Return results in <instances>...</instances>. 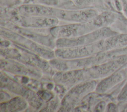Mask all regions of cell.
I'll list each match as a JSON object with an SVG mask.
<instances>
[{
    "label": "cell",
    "instance_id": "cell-2",
    "mask_svg": "<svg viewBox=\"0 0 127 112\" xmlns=\"http://www.w3.org/2000/svg\"><path fill=\"white\" fill-rule=\"evenodd\" d=\"M127 47L100 52L95 55L74 59H61L57 58L49 61L50 64L56 71L64 72L91 67L111 60L125 54Z\"/></svg>",
    "mask_w": 127,
    "mask_h": 112
},
{
    "label": "cell",
    "instance_id": "cell-16",
    "mask_svg": "<svg viewBox=\"0 0 127 112\" xmlns=\"http://www.w3.org/2000/svg\"><path fill=\"white\" fill-rule=\"evenodd\" d=\"M59 101L60 100L59 98L57 97H54L48 102L47 105L45 107V108H43V109L41 110H43V111H45V110H46V111H55L59 106V105H60Z\"/></svg>",
    "mask_w": 127,
    "mask_h": 112
},
{
    "label": "cell",
    "instance_id": "cell-4",
    "mask_svg": "<svg viewBox=\"0 0 127 112\" xmlns=\"http://www.w3.org/2000/svg\"><path fill=\"white\" fill-rule=\"evenodd\" d=\"M0 34L3 37L36 53L45 59L50 60L56 58L54 49L36 42L13 31L1 26Z\"/></svg>",
    "mask_w": 127,
    "mask_h": 112
},
{
    "label": "cell",
    "instance_id": "cell-19",
    "mask_svg": "<svg viewBox=\"0 0 127 112\" xmlns=\"http://www.w3.org/2000/svg\"><path fill=\"white\" fill-rule=\"evenodd\" d=\"M116 109V105H114L113 103H110L109 104L107 107V111H110V112H113V111H115V110Z\"/></svg>",
    "mask_w": 127,
    "mask_h": 112
},
{
    "label": "cell",
    "instance_id": "cell-17",
    "mask_svg": "<svg viewBox=\"0 0 127 112\" xmlns=\"http://www.w3.org/2000/svg\"><path fill=\"white\" fill-rule=\"evenodd\" d=\"M106 103L104 101H101L96 105L94 109V112H102L105 110Z\"/></svg>",
    "mask_w": 127,
    "mask_h": 112
},
{
    "label": "cell",
    "instance_id": "cell-8",
    "mask_svg": "<svg viewBox=\"0 0 127 112\" xmlns=\"http://www.w3.org/2000/svg\"><path fill=\"white\" fill-rule=\"evenodd\" d=\"M98 29L92 19L84 23H70L58 25L49 29L51 35L56 39L79 37Z\"/></svg>",
    "mask_w": 127,
    "mask_h": 112
},
{
    "label": "cell",
    "instance_id": "cell-7",
    "mask_svg": "<svg viewBox=\"0 0 127 112\" xmlns=\"http://www.w3.org/2000/svg\"><path fill=\"white\" fill-rule=\"evenodd\" d=\"M9 21L24 28L46 29L59 25L60 20L51 16L22 15L19 14L15 9L10 13Z\"/></svg>",
    "mask_w": 127,
    "mask_h": 112
},
{
    "label": "cell",
    "instance_id": "cell-13",
    "mask_svg": "<svg viewBox=\"0 0 127 112\" xmlns=\"http://www.w3.org/2000/svg\"><path fill=\"white\" fill-rule=\"evenodd\" d=\"M27 101L22 97H12L8 101L0 102L1 112H20L26 109L28 106Z\"/></svg>",
    "mask_w": 127,
    "mask_h": 112
},
{
    "label": "cell",
    "instance_id": "cell-15",
    "mask_svg": "<svg viewBox=\"0 0 127 112\" xmlns=\"http://www.w3.org/2000/svg\"><path fill=\"white\" fill-rule=\"evenodd\" d=\"M79 8H93L97 4L98 0H70Z\"/></svg>",
    "mask_w": 127,
    "mask_h": 112
},
{
    "label": "cell",
    "instance_id": "cell-10",
    "mask_svg": "<svg viewBox=\"0 0 127 112\" xmlns=\"http://www.w3.org/2000/svg\"><path fill=\"white\" fill-rule=\"evenodd\" d=\"M93 8L64 9L53 7L52 17L69 23H84L89 21L98 14Z\"/></svg>",
    "mask_w": 127,
    "mask_h": 112
},
{
    "label": "cell",
    "instance_id": "cell-5",
    "mask_svg": "<svg viewBox=\"0 0 127 112\" xmlns=\"http://www.w3.org/2000/svg\"><path fill=\"white\" fill-rule=\"evenodd\" d=\"M97 84L96 80H89L72 86L63 98L59 111H73L85 96L95 90Z\"/></svg>",
    "mask_w": 127,
    "mask_h": 112
},
{
    "label": "cell",
    "instance_id": "cell-1",
    "mask_svg": "<svg viewBox=\"0 0 127 112\" xmlns=\"http://www.w3.org/2000/svg\"><path fill=\"white\" fill-rule=\"evenodd\" d=\"M121 46L120 38L115 35L88 45L56 48L55 51L56 58L69 60L91 56L100 52L119 49Z\"/></svg>",
    "mask_w": 127,
    "mask_h": 112
},
{
    "label": "cell",
    "instance_id": "cell-11",
    "mask_svg": "<svg viewBox=\"0 0 127 112\" xmlns=\"http://www.w3.org/2000/svg\"><path fill=\"white\" fill-rule=\"evenodd\" d=\"M1 70L12 75L26 76L39 79L42 77V71L34 67L16 60L1 58L0 59Z\"/></svg>",
    "mask_w": 127,
    "mask_h": 112
},
{
    "label": "cell",
    "instance_id": "cell-14",
    "mask_svg": "<svg viewBox=\"0 0 127 112\" xmlns=\"http://www.w3.org/2000/svg\"><path fill=\"white\" fill-rule=\"evenodd\" d=\"M116 14L112 12L105 11L98 14L96 16L92 19V20L97 27L99 29L103 27H109L116 19Z\"/></svg>",
    "mask_w": 127,
    "mask_h": 112
},
{
    "label": "cell",
    "instance_id": "cell-3",
    "mask_svg": "<svg viewBox=\"0 0 127 112\" xmlns=\"http://www.w3.org/2000/svg\"><path fill=\"white\" fill-rule=\"evenodd\" d=\"M0 54L4 58L16 60L34 67L52 77L56 73L47 60L13 42L12 47L1 48Z\"/></svg>",
    "mask_w": 127,
    "mask_h": 112
},
{
    "label": "cell",
    "instance_id": "cell-18",
    "mask_svg": "<svg viewBox=\"0 0 127 112\" xmlns=\"http://www.w3.org/2000/svg\"><path fill=\"white\" fill-rule=\"evenodd\" d=\"M126 99H127V84L122 89V91L118 96V100L120 101H123Z\"/></svg>",
    "mask_w": 127,
    "mask_h": 112
},
{
    "label": "cell",
    "instance_id": "cell-20",
    "mask_svg": "<svg viewBox=\"0 0 127 112\" xmlns=\"http://www.w3.org/2000/svg\"><path fill=\"white\" fill-rule=\"evenodd\" d=\"M123 5L124 12L126 16L127 17V0H125L123 2Z\"/></svg>",
    "mask_w": 127,
    "mask_h": 112
},
{
    "label": "cell",
    "instance_id": "cell-12",
    "mask_svg": "<svg viewBox=\"0 0 127 112\" xmlns=\"http://www.w3.org/2000/svg\"><path fill=\"white\" fill-rule=\"evenodd\" d=\"M127 77V69H121L109 76L104 78L98 83L95 91L98 94H104L114 86L125 79Z\"/></svg>",
    "mask_w": 127,
    "mask_h": 112
},
{
    "label": "cell",
    "instance_id": "cell-6",
    "mask_svg": "<svg viewBox=\"0 0 127 112\" xmlns=\"http://www.w3.org/2000/svg\"><path fill=\"white\" fill-rule=\"evenodd\" d=\"M116 35H117L116 32L109 27H105L77 37L57 38L56 46V48H60L83 46Z\"/></svg>",
    "mask_w": 127,
    "mask_h": 112
},
{
    "label": "cell",
    "instance_id": "cell-9",
    "mask_svg": "<svg viewBox=\"0 0 127 112\" xmlns=\"http://www.w3.org/2000/svg\"><path fill=\"white\" fill-rule=\"evenodd\" d=\"M3 26L4 27L13 31L32 40L42 45L51 48L53 49L56 48V40L50 32H42L43 30L38 32L40 29H30L22 27L17 25L9 20H3Z\"/></svg>",
    "mask_w": 127,
    "mask_h": 112
}]
</instances>
